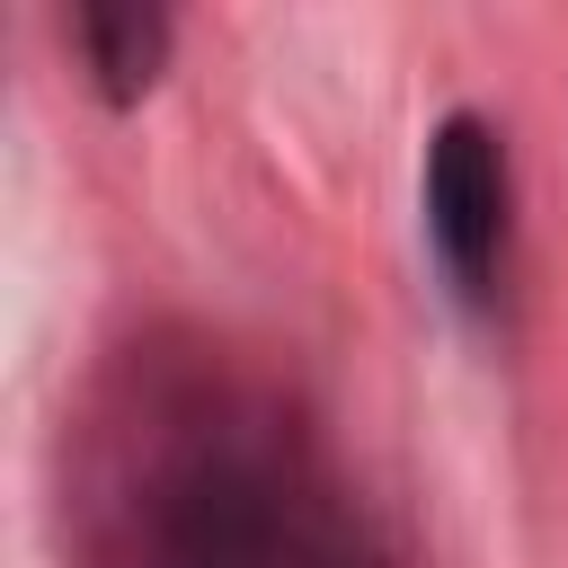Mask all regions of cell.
<instances>
[{
    "mask_svg": "<svg viewBox=\"0 0 568 568\" xmlns=\"http://www.w3.org/2000/svg\"><path fill=\"white\" fill-rule=\"evenodd\" d=\"M98 568H390L311 435L231 373H133L98 470Z\"/></svg>",
    "mask_w": 568,
    "mask_h": 568,
    "instance_id": "obj_1",
    "label": "cell"
},
{
    "mask_svg": "<svg viewBox=\"0 0 568 568\" xmlns=\"http://www.w3.org/2000/svg\"><path fill=\"white\" fill-rule=\"evenodd\" d=\"M417 204H426V248L453 275V293L488 302L515 240V169H506V133L479 106L435 115L426 160H417Z\"/></svg>",
    "mask_w": 568,
    "mask_h": 568,
    "instance_id": "obj_2",
    "label": "cell"
},
{
    "mask_svg": "<svg viewBox=\"0 0 568 568\" xmlns=\"http://www.w3.org/2000/svg\"><path fill=\"white\" fill-rule=\"evenodd\" d=\"M71 44H80V62H89V80L106 98H142L160 80V62H169V18L133 9V0H98V9L71 18Z\"/></svg>",
    "mask_w": 568,
    "mask_h": 568,
    "instance_id": "obj_3",
    "label": "cell"
}]
</instances>
